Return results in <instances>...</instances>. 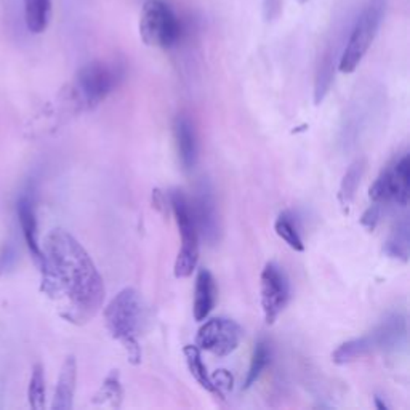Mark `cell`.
Returning <instances> with one entry per match:
<instances>
[{"instance_id":"cell-1","label":"cell","mask_w":410,"mask_h":410,"mask_svg":"<svg viewBox=\"0 0 410 410\" xmlns=\"http://www.w3.org/2000/svg\"><path fill=\"white\" fill-rule=\"evenodd\" d=\"M42 292L55 304L58 314L74 325H84L99 313L106 289L99 271L66 229H52L42 247Z\"/></svg>"},{"instance_id":"cell-2","label":"cell","mask_w":410,"mask_h":410,"mask_svg":"<svg viewBox=\"0 0 410 410\" xmlns=\"http://www.w3.org/2000/svg\"><path fill=\"white\" fill-rule=\"evenodd\" d=\"M104 323L114 340L127 351L132 364H140L141 348L138 334L143 324V302L140 293L132 287L122 289L104 309Z\"/></svg>"},{"instance_id":"cell-3","label":"cell","mask_w":410,"mask_h":410,"mask_svg":"<svg viewBox=\"0 0 410 410\" xmlns=\"http://www.w3.org/2000/svg\"><path fill=\"white\" fill-rule=\"evenodd\" d=\"M125 77L119 61H92L79 69L71 85V99L82 109H93L103 103Z\"/></svg>"},{"instance_id":"cell-4","label":"cell","mask_w":410,"mask_h":410,"mask_svg":"<svg viewBox=\"0 0 410 410\" xmlns=\"http://www.w3.org/2000/svg\"><path fill=\"white\" fill-rule=\"evenodd\" d=\"M386 12V0H367L351 27L346 45L338 58V71L353 74L372 45Z\"/></svg>"},{"instance_id":"cell-5","label":"cell","mask_w":410,"mask_h":410,"mask_svg":"<svg viewBox=\"0 0 410 410\" xmlns=\"http://www.w3.org/2000/svg\"><path fill=\"white\" fill-rule=\"evenodd\" d=\"M169 204L181 234V247L175 260V278L186 279L192 276L199 262V229L194 218L192 205L188 196L180 190L169 194Z\"/></svg>"},{"instance_id":"cell-6","label":"cell","mask_w":410,"mask_h":410,"mask_svg":"<svg viewBox=\"0 0 410 410\" xmlns=\"http://www.w3.org/2000/svg\"><path fill=\"white\" fill-rule=\"evenodd\" d=\"M138 31L148 47L169 50L180 41L181 24L167 2L146 0L140 12Z\"/></svg>"},{"instance_id":"cell-7","label":"cell","mask_w":410,"mask_h":410,"mask_svg":"<svg viewBox=\"0 0 410 410\" xmlns=\"http://www.w3.org/2000/svg\"><path fill=\"white\" fill-rule=\"evenodd\" d=\"M369 197L372 204L385 205L396 204L407 207L410 199V159L404 154L395 164L385 169L376 176L374 185L369 190Z\"/></svg>"},{"instance_id":"cell-8","label":"cell","mask_w":410,"mask_h":410,"mask_svg":"<svg viewBox=\"0 0 410 410\" xmlns=\"http://www.w3.org/2000/svg\"><path fill=\"white\" fill-rule=\"evenodd\" d=\"M243 329L236 320L228 318H213L201 325L196 335V346L213 356H229L239 348Z\"/></svg>"},{"instance_id":"cell-9","label":"cell","mask_w":410,"mask_h":410,"mask_svg":"<svg viewBox=\"0 0 410 410\" xmlns=\"http://www.w3.org/2000/svg\"><path fill=\"white\" fill-rule=\"evenodd\" d=\"M260 297L266 324H274L290 298L289 279L281 266L268 263L260 278Z\"/></svg>"},{"instance_id":"cell-10","label":"cell","mask_w":410,"mask_h":410,"mask_svg":"<svg viewBox=\"0 0 410 410\" xmlns=\"http://www.w3.org/2000/svg\"><path fill=\"white\" fill-rule=\"evenodd\" d=\"M191 205L194 218H196L199 236H202L208 246H215L220 241L221 225L215 194L212 186L207 181H202L199 185Z\"/></svg>"},{"instance_id":"cell-11","label":"cell","mask_w":410,"mask_h":410,"mask_svg":"<svg viewBox=\"0 0 410 410\" xmlns=\"http://www.w3.org/2000/svg\"><path fill=\"white\" fill-rule=\"evenodd\" d=\"M372 341L374 353L397 351L407 340V319L401 313H393L386 319L381 320L380 325L375 327L369 334Z\"/></svg>"},{"instance_id":"cell-12","label":"cell","mask_w":410,"mask_h":410,"mask_svg":"<svg viewBox=\"0 0 410 410\" xmlns=\"http://www.w3.org/2000/svg\"><path fill=\"white\" fill-rule=\"evenodd\" d=\"M16 213H18V221L21 225V231H23V237L26 241V246L29 248L32 258L36 260L37 264L42 263V246L38 243V226L36 218V208L34 202H32L31 196L20 197L18 204H16Z\"/></svg>"},{"instance_id":"cell-13","label":"cell","mask_w":410,"mask_h":410,"mask_svg":"<svg viewBox=\"0 0 410 410\" xmlns=\"http://www.w3.org/2000/svg\"><path fill=\"white\" fill-rule=\"evenodd\" d=\"M218 289L213 274L208 269H199L196 278V289H194L192 313L196 320H205L213 311L217 304Z\"/></svg>"},{"instance_id":"cell-14","label":"cell","mask_w":410,"mask_h":410,"mask_svg":"<svg viewBox=\"0 0 410 410\" xmlns=\"http://www.w3.org/2000/svg\"><path fill=\"white\" fill-rule=\"evenodd\" d=\"M174 133L181 167L190 171L196 167L197 162V138L191 120L185 115H178L174 124Z\"/></svg>"},{"instance_id":"cell-15","label":"cell","mask_w":410,"mask_h":410,"mask_svg":"<svg viewBox=\"0 0 410 410\" xmlns=\"http://www.w3.org/2000/svg\"><path fill=\"white\" fill-rule=\"evenodd\" d=\"M77 386V361L74 356H68L61 365V372L55 390L52 409L71 410L74 406V395Z\"/></svg>"},{"instance_id":"cell-16","label":"cell","mask_w":410,"mask_h":410,"mask_svg":"<svg viewBox=\"0 0 410 410\" xmlns=\"http://www.w3.org/2000/svg\"><path fill=\"white\" fill-rule=\"evenodd\" d=\"M335 48L329 47L324 52L320 63L318 66L314 80V104L319 106L324 101L325 97L329 95L330 87L335 79Z\"/></svg>"},{"instance_id":"cell-17","label":"cell","mask_w":410,"mask_h":410,"mask_svg":"<svg viewBox=\"0 0 410 410\" xmlns=\"http://www.w3.org/2000/svg\"><path fill=\"white\" fill-rule=\"evenodd\" d=\"M383 252L390 258L399 260L406 263L410 253V223L409 218L404 217L391 231L383 246Z\"/></svg>"},{"instance_id":"cell-18","label":"cell","mask_w":410,"mask_h":410,"mask_svg":"<svg viewBox=\"0 0 410 410\" xmlns=\"http://www.w3.org/2000/svg\"><path fill=\"white\" fill-rule=\"evenodd\" d=\"M365 170V159H358L348 167L346 174L343 175V180L340 183V188H338V202L343 208L346 210L351 207V204L356 197L358 188L361 185L362 175Z\"/></svg>"},{"instance_id":"cell-19","label":"cell","mask_w":410,"mask_h":410,"mask_svg":"<svg viewBox=\"0 0 410 410\" xmlns=\"http://www.w3.org/2000/svg\"><path fill=\"white\" fill-rule=\"evenodd\" d=\"M370 354H374V346L367 334L341 343V345L334 351V354H332V361L338 365H345L358 361V359H362L365 356H370Z\"/></svg>"},{"instance_id":"cell-20","label":"cell","mask_w":410,"mask_h":410,"mask_svg":"<svg viewBox=\"0 0 410 410\" xmlns=\"http://www.w3.org/2000/svg\"><path fill=\"white\" fill-rule=\"evenodd\" d=\"M26 27L32 34H42L52 16V0H23Z\"/></svg>"},{"instance_id":"cell-21","label":"cell","mask_w":410,"mask_h":410,"mask_svg":"<svg viewBox=\"0 0 410 410\" xmlns=\"http://www.w3.org/2000/svg\"><path fill=\"white\" fill-rule=\"evenodd\" d=\"M183 354H185L188 370H190L192 379L196 380L204 390L212 393V395H217L215 385L212 381V375L207 372V367H205V364L202 361V351L199 350L196 345H186L185 350H183Z\"/></svg>"},{"instance_id":"cell-22","label":"cell","mask_w":410,"mask_h":410,"mask_svg":"<svg viewBox=\"0 0 410 410\" xmlns=\"http://www.w3.org/2000/svg\"><path fill=\"white\" fill-rule=\"evenodd\" d=\"M122 397H124V391H122L119 370H111V374L104 379L101 388H99L95 397H93V404L111 409H119L122 404Z\"/></svg>"},{"instance_id":"cell-23","label":"cell","mask_w":410,"mask_h":410,"mask_svg":"<svg viewBox=\"0 0 410 410\" xmlns=\"http://www.w3.org/2000/svg\"><path fill=\"white\" fill-rule=\"evenodd\" d=\"M269 361H271L269 343L266 340L257 341V345H255L253 348L252 359H250V367H248L246 381H243V388H246V390H248V388L257 383L260 375H262L263 370L268 367Z\"/></svg>"},{"instance_id":"cell-24","label":"cell","mask_w":410,"mask_h":410,"mask_svg":"<svg viewBox=\"0 0 410 410\" xmlns=\"http://www.w3.org/2000/svg\"><path fill=\"white\" fill-rule=\"evenodd\" d=\"M274 229H276V234H278L281 239L287 243V246L293 248V250L295 252L304 250V243H303L300 232H298L297 225L293 223V218L289 213L282 212L279 215L274 223Z\"/></svg>"},{"instance_id":"cell-25","label":"cell","mask_w":410,"mask_h":410,"mask_svg":"<svg viewBox=\"0 0 410 410\" xmlns=\"http://www.w3.org/2000/svg\"><path fill=\"white\" fill-rule=\"evenodd\" d=\"M27 399H29L31 409H45V374H43V365L38 362L32 367L29 388H27Z\"/></svg>"},{"instance_id":"cell-26","label":"cell","mask_w":410,"mask_h":410,"mask_svg":"<svg viewBox=\"0 0 410 410\" xmlns=\"http://www.w3.org/2000/svg\"><path fill=\"white\" fill-rule=\"evenodd\" d=\"M381 215H383V205H379V204H372L370 207L365 210L362 218H361V223L362 226H365L369 231H374L376 226H379L380 220H381Z\"/></svg>"},{"instance_id":"cell-27","label":"cell","mask_w":410,"mask_h":410,"mask_svg":"<svg viewBox=\"0 0 410 410\" xmlns=\"http://www.w3.org/2000/svg\"><path fill=\"white\" fill-rule=\"evenodd\" d=\"M212 381L215 385L217 396H220V397H223L225 391H228L232 388V376L228 370H217V374L212 376Z\"/></svg>"},{"instance_id":"cell-28","label":"cell","mask_w":410,"mask_h":410,"mask_svg":"<svg viewBox=\"0 0 410 410\" xmlns=\"http://www.w3.org/2000/svg\"><path fill=\"white\" fill-rule=\"evenodd\" d=\"M284 0H263V18L266 23H273L282 15Z\"/></svg>"},{"instance_id":"cell-29","label":"cell","mask_w":410,"mask_h":410,"mask_svg":"<svg viewBox=\"0 0 410 410\" xmlns=\"http://www.w3.org/2000/svg\"><path fill=\"white\" fill-rule=\"evenodd\" d=\"M153 204H154V207H156L159 212H162V213L167 212V208L170 207L169 196H165V194L160 190L153 191Z\"/></svg>"},{"instance_id":"cell-30","label":"cell","mask_w":410,"mask_h":410,"mask_svg":"<svg viewBox=\"0 0 410 410\" xmlns=\"http://www.w3.org/2000/svg\"><path fill=\"white\" fill-rule=\"evenodd\" d=\"M374 402H375V407L379 409V410H390V407H388L386 404L383 401H381L380 396H375L374 397Z\"/></svg>"},{"instance_id":"cell-31","label":"cell","mask_w":410,"mask_h":410,"mask_svg":"<svg viewBox=\"0 0 410 410\" xmlns=\"http://www.w3.org/2000/svg\"><path fill=\"white\" fill-rule=\"evenodd\" d=\"M306 2H308V0H298V3H302V5L306 3Z\"/></svg>"}]
</instances>
